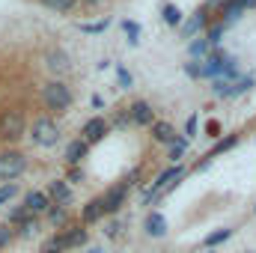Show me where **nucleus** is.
Segmentation results:
<instances>
[{
	"label": "nucleus",
	"instance_id": "423d86ee",
	"mask_svg": "<svg viewBox=\"0 0 256 253\" xmlns=\"http://www.w3.org/2000/svg\"><path fill=\"white\" fill-rule=\"evenodd\" d=\"M108 131H110V122L104 116H92V120H86L84 128H80V140L86 146H92V143H102L108 137Z\"/></svg>",
	"mask_w": 256,
	"mask_h": 253
},
{
	"label": "nucleus",
	"instance_id": "a211bd4d",
	"mask_svg": "<svg viewBox=\"0 0 256 253\" xmlns=\"http://www.w3.org/2000/svg\"><path fill=\"white\" fill-rule=\"evenodd\" d=\"M45 214H48V220H51L54 230H66L68 226V208L66 206H51Z\"/></svg>",
	"mask_w": 256,
	"mask_h": 253
},
{
	"label": "nucleus",
	"instance_id": "39448f33",
	"mask_svg": "<svg viewBox=\"0 0 256 253\" xmlns=\"http://www.w3.org/2000/svg\"><path fill=\"white\" fill-rule=\"evenodd\" d=\"M185 179V167L182 164H173V167H167L149 188H146V194H143V202H149V200H155V196H161L164 190H170L173 185H179Z\"/></svg>",
	"mask_w": 256,
	"mask_h": 253
},
{
	"label": "nucleus",
	"instance_id": "6ab92c4d",
	"mask_svg": "<svg viewBox=\"0 0 256 253\" xmlns=\"http://www.w3.org/2000/svg\"><path fill=\"white\" fill-rule=\"evenodd\" d=\"M63 250H68V248H66V232L63 230H57V232L42 244V250L39 253H63Z\"/></svg>",
	"mask_w": 256,
	"mask_h": 253
},
{
	"label": "nucleus",
	"instance_id": "72a5a7b5",
	"mask_svg": "<svg viewBox=\"0 0 256 253\" xmlns=\"http://www.w3.org/2000/svg\"><path fill=\"white\" fill-rule=\"evenodd\" d=\"M116 80H120V86H122V90H131V84H134L131 72H128V68H122V66L116 68Z\"/></svg>",
	"mask_w": 256,
	"mask_h": 253
},
{
	"label": "nucleus",
	"instance_id": "dca6fc26",
	"mask_svg": "<svg viewBox=\"0 0 256 253\" xmlns=\"http://www.w3.org/2000/svg\"><path fill=\"white\" fill-rule=\"evenodd\" d=\"M236 143H238V134H230V137H224V140H218V143H214V149H212V152L206 155V161H200V164H196V170H202V167H208V161H212V158H218V155H224V152H230V149H232Z\"/></svg>",
	"mask_w": 256,
	"mask_h": 253
},
{
	"label": "nucleus",
	"instance_id": "7c9ffc66",
	"mask_svg": "<svg viewBox=\"0 0 256 253\" xmlns=\"http://www.w3.org/2000/svg\"><path fill=\"white\" fill-rule=\"evenodd\" d=\"M12 242H15V230H12L9 224H0V250L9 248Z\"/></svg>",
	"mask_w": 256,
	"mask_h": 253
},
{
	"label": "nucleus",
	"instance_id": "e433bc0d",
	"mask_svg": "<svg viewBox=\"0 0 256 253\" xmlns=\"http://www.w3.org/2000/svg\"><path fill=\"white\" fill-rule=\"evenodd\" d=\"M185 72H188L191 78H202V68H200V63H196V60H194V63H188V66H185Z\"/></svg>",
	"mask_w": 256,
	"mask_h": 253
},
{
	"label": "nucleus",
	"instance_id": "ddd939ff",
	"mask_svg": "<svg viewBox=\"0 0 256 253\" xmlns=\"http://www.w3.org/2000/svg\"><path fill=\"white\" fill-rule=\"evenodd\" d=\"M104 218V208H102V196H92L86 206H80V224L84 226H92Z\"/></svg>",
	"mask_w": 256,
	"mask_h": 253
},
{
	"label": "nucleus",
	"instance_id": "cd10ccee",
	"mask_svg": "<svg viewBox=\"0 0 256 253\" xmlns=\"http://www.w3.org/2000/svg\"><path fill=\"white\" fill-rule=\"evenodd\" d=\"M208 51H212V45H208L206 39H194L191 45H188V54H191L194 60H196V57H206Z\"/></svg>",
	"mask_w": 256,
	"mask_h": 253
},
{
	"label": "nucleus",
	"instance_id": "a878e982",
	"mask_svg": "<svg viewBox=\"0 0 256 253\" xmlns=\"http://www.w3.org/2000/svg\"><path fill=\"white\" fill-rule=\"evenodd\" d=\"M39 232V218H27L21 226H15V236H21V238H27V236H36Z\"/></svg>",
	"mask_w": 256,
	"mask_h": 253
},
{
	"label": "nucleus",
	"instance_id": "f8f14e48",
	"mask_svg": "<svg viewBox=\"0 0 256 253\" xmlns=\"http://www.w3.org/2000/svg\"><path fill=\"white\" fill-rule=\"evenodd\" d=\"M45 66H48V72H54L57 78H60V74H66V72L72 68V63H68V54H66V51H60V48H51V51L45 54Z\"/></svg>",
	"mask_w": 256,
	"mask_h": 253
},
{
	"label": "nucleus",
	"instance_id": "6e6552de",
	"mask_svg": "<svg viewBox=\"0 0 256 253\" xmlns=\"http://www.w3.org/2000/svg\"><path fill=\"white\" fill-rule=\"evenodd\" d=\"M128 122H134V126H140V128L152 126V122H155V110H152V104L143 102V98L131 102V104H128Z\"/></svg>",
	"mask_w": 256,
	"mask_h": 253
},
{
	"label": "nucleus",
	"instance_id": "f03ea898",
	"mask_svg": "<svg viewBox=\"0 0 256 253\" xmlns=\"http://www.w3.org/2000/svg\"><path fill=\"white\" fill-rule=\"evenodd\" d=\"M27 134V120L18 108H9L0 114V140L3 143H18Z\"/></svg>",
	"mask_w": 256,
	"mask_h": 253
},
{
	"label": "nucleus",
	"instance_id": "4be33fe9",
	"mask_svg": "<svg viewBox=\"0 0 256 253\" xmlns=\"http://www.w3.org/2000/svg\"><path fill=\"white\" fill-rule=\"evenodd\" d=\"M185 152H188V137H179V134H176V140L170 143V152H167V158H170L173 164H179Z\"/></svg>",
	"mask_w": 256,
	"mask_h": 253
},
{
	"label": "nucleus",
	"instance_id": "4c0bfd02",
	"mask_svg": "<svg viewBox=\"0 0 256 253\" xmlns=\"http://www.w3.org/2000/svg\"><path fill=\"white\" fill-rule=\"evenodd\" d=\"M185 131H188V137H194V134H196V116H191V120H188Z\"/></svg>",
	"mask_w": 256,
	"mask_h": 253
},
{
	"label": "nucleus",
	"instance_id": "2eb2a0df",
	"mask_svg": "<svg viewBox=\"0 0 256 253\" xmlns=\"http://www.w3.org/2000/svg\"><path fill=\"white\" fill-rule=\"evenodd\" d=\"M149 128H152V140H155V143H167V146H170V143L176 140V134H179L176 128L170 126V122H164V120H155Z\"/></svg>",
	"mask_w": 256,
	"mask_h": 253
},
{
	"label": "nucleus",
	"instance_id": "bb28decb",
	"mask_svg": "<svg viewBox=\"0 0 256 253\" xmlns=\"http://www.w3.org/2000/svg\"><path fill=\"white\" fill-rule=\"evenodd\" d=\"M224 33H226V24H220V21H218V24H212V27H208V33H206V42H208V45H220Z\"/></svg>",
	"mask_w": 256,
	"mask_h": 253
},
{
	"label": "nucleus",
	"instance_id": "412c9836",
	"mask_svg": "<svg viewBox=\"0 0 256 253\" xmlns=\"http://www.w3.org/2000/svg\"><path fill=\"white\" fill-rule=\"evenodd\" d=\"M63 232H66V248H84L86 238H90V232L80 230V226H78V230H68V226H66Z\"/></svg>",
	"mask_w": 256,
	"mask_h": 253
},
{
	"label": "nucleus",
	"instance_id": "5701e85b",
	"mask_svg": "<svg viewBox=\"0 0 256 253\" xmlns=\"http://www.w3.org/2000/svg\"><path fill=\"white\" fill-rule=\"evenodd\" d=\"M27 218H30V212H27L24 206H15V208H12V212L6 214V220H3V224H9V226L15 230V226H21V224H24Z\"/></svg>",
	"mask_w": 256,
	"mask_h": 253
},
{
	"label": "nucleus",
	"instance_id": "2f4dec72",
	"mask_svg": "<svg viewBox=\"0 0 256 253\" xmlns=\"http://www.w3.org/2000/svg\"><path fill=\"white\" fill-rule=\"evenodd\" d=\"M122 30H126V36H128V42H131V45H137V42H140V39H137V36H140L137 21H122Z\"/></svg>",
	"mask_w": 256,
	"mask_h": 253
},
{
	"label": "nucleus",
	"instance_id": "9b49d317",
	"mask_svg": "<svg viewBox=\"0 0 256 253\" xmlns=\"http://www.w3.org/2000/svg\"><path fill=\"white\" fill-rule=\"evenodd\" d=\"M143 232H146L149 238H164V236H167V218H164L161 212H149L146 220H143Z\"/></svg>",
	"mask_w": 256,
	"mask_h": 253
},
{
	"label": "nucleus",
	"instance_id": "79ce46f5",
	"mask_svg": "<svg viewBox=\"0 0 256 253\" xmlns=\"http://www.w3.org/2000/svg\"><path fill=\"white\" fill-rule=\"evenodd\" d=\"M254 212H256V206H254Z\"/></svg>",
	"mask_w": 256,
	"mask_h": 253
},
{
	"label": "nucleus",
	"instance_id": "a19ab883",
	"mask_svg": "<svg viewBox=\"0 0 256 253\" xmlns=\"http://www.w3.org/2000/svg\"><path fill=\"white\" fill-rule=\"evenodd\" d=\"M248 253H256V250H248Z\"/></svg>",
	"mask_w": 256,
	"mask_h": 253
},
{
	"label": "nucleus",
	"instance_id": "f3484780",
	"mask_svg": "<svg viewBox=\"0 0 256 253\" xmlns=\"http://www.w3.org/2000/svg\"><path fill=\"white\" fill-rule=\"evenodd\" d=\"M206 24H208L206 12H196V15H194L188 24H182V36H185V39H194V36H196L200 30H206Z\"/></svg>",
	"mask_w": 256,
	"mask_h": 253
},
{
	"label": "nucleus",
	"instance_id": "b1692460",
	"mask_svg": "<svg viewBox=\"0 0 256 253\" xmlns=\"http://www.w3.org/2000/svg\"><path fill=\"white\" fill-rule=\"evenodd\" d=\"M45 9H51V12H72L74 6H78V0H39Z\"/></svg>",
	"mask_w": 256,
	"mask_h": 253
},
{
	"label": "nucleus",
	"instance_id": "7ed1b4c3",
	"mask_svg": "<svg viewBox=\"0 0 256 253\" xmlns=\"http://www.w3.org/2000/svg\"><path fill=\"white\" fill-rule=\"evenodd\" d=\"M27 173V155L18 149H3L0 152V182H15Z\"/></svg>",
	"mask_w": 256,
	"mask_h": 253
},
{
	"label": "nucleus",
	"instance_id": "20e7f679",
	"mask_svg": "<svg viewBox=\"0 0 256 253\" xmlns=\"http://www.w3.org/2000/svg\"><path fill=\"white\" fill-rule=\"evenodd\" d=\"M30 140H33L36 146H42V149H51V146L60 143V128H57V122H54L51 116H39V120H33V126H30Z\"/></svg>",
	"mask_w": 256,
	"mask_h": 253
},
{
	"label": "nucleus",
	"instance_id": "393cba45",
	"mask_svg": "<svg viewBox=\"0 0 256 253\" xmlns=\"http://www.w3.org/2000/svg\"><path fill=\"white\" fill-rule=\"evenodd\" d=\"M164 24L179 27V24H182V9H179V6H173V3H164Z\"/></svg>",
	"mask_w": 256,
	"mask_h": 253
},
{
	"label": "nucleus",
	"instance_id": "58836bf2",
	"mask_svg": "<svg viewBox=\"0 0 256 253\" xmlns=\"http://www.w3.org/2000/svg\"><path fill=\"white\" fill-rule=\"evenodd\" d=\"M236 3H238L244 12H248V9H256V0H236Z\"/></svg>",
	"mask_w": 256,
	"mask_h": 253
},
{
	"label": "nucleus",
	"instance_id": "c9c22d12",
	"mask_svg": "<svg viewBox=\"0 0 256 253\" xmlns=\"http://www.w3.org/2000/svg\"><path fill=\"white\" fill-rule=\"evenodd\" d=\"M68 185H80L84 182V170L80 167H68V179H66Z\"/></svg>",
	"mask_w": 256,
	"mask_h": 253
},
{
	"label": "nucleus",
	"instance_id": "4468645a",
	"mask_svg": "<svg viewBox=\"0 0 256 253\" xmlns=\"http://www.w3.org/2000/svg\"><path fill=\"white\" fill-rule=\"evenodd\" d=\"M86 152H90V146L78 137V140H72L68 146H66V164L68 167H80V161L86 158Z\"/></svg>",
	"mask_w": 256,
	"mask_h": 253
},
{
	"label": "nucleus",
	"instance_id": "ea45409f",
	"mask_svg": "<svg viewBox=\"0 0 256 253\" xmlns=\"http://www.w3.org/2000/svg\"><path fill=\"white\" fill-rule=\"evenodd\" d=\"M86 253H102V250H86Z\"/></svg>",
	"mask_w": 256,
	"mask_h": 253
},
{
	"label": "nucleus",
	"instance_id": "9d476101",
	"mask_svg": "<svg viewBox=\"0 0 256 253\" xmlns=\"http://www.w3.org/2000/svg\"><path fill=\"white\" fill-rule=\"evenodd\" d=\"M48 200H51V206H72V188H68V182L66 179H54L51 185H48Z\"/></svg>",
	"mask_w": 256,
	"mask_h": 253
},
{
	"label": "nucleus",
	"instance_id": "f257e3e1",
	"mask_svg": "<svg viewBox=\"0 0 256 253\" xmlns=\"http://www.w3.org/2000/svg\"><path fill=\"white\" fill-rule=\"evenodd\" d=\"M72 102H74V96H72L68 84L60 80V78H54V80H48V84L42 86V104H45L51 114H66V110L72 108Z\"/></svg>",
	"mask_w": 256,
	"mask_h": 253
},
{
	"label": "nucleus",
	"instance_id": "473e14b6",
	"mask_svg": "<svg viewBox=\"0 0 256 253\" xmlns=\"http://www.w3.org/2000/svg\"><path fill=\"white\" fill-rule=\"evenodd\" d=\"M104 236H108V238H114V242H116V238H120V236H122V220H110V224H108V226H104Z\"/></svg>",
	"mask_w": 256,
	"mask_h": 253
},
{
	"label": "nucleus",
	"instance_id": "c756f323",
	"mask_svg": "<svg viewBox=\"0 0 256 253\" xmlns=\"http://www.w3.org/2000/svg\"><path fill=\"white\" fill-rule=\"evenodd\" d=\"M254 84H256L254 74H248V78H238V80L232 84V96H242V92H248V90H250Z\"/></svg>",
	"mask_w": 256,
	"mask_h": 253
},
{
	"label": "nucleus",
	"instance_id": "1a4fd4ad",
	"mask_svg": "<svg viewBox=\"0 0 256 253\" xmlns=\"http://www.w3.org/2000/svg\"><path fill=\"white\" fill-rule=\"evenodd\" d=\"M27 212H30V218H42L48 208H51V200H48V194L45 190H27V196H24V202H21Z\"/></svg>",
	"mask_w": 256,
	"mask_h": 253
},
{
	"label": "nucleus",
	"instance_id": "f704fd0d",
	"mask_svg": "<svg viewBox=\"0 0 256 253\" xmlns=\"http://www.w3.org/2000/svg\"><path fill=\"white\" fill-rule=\"evenodd\" d=\"M108 24H110V21L104 18V21H96V24H80V30H84V33H104Z\"/></svg>",
	"mask_w": 256,
	"mask_h": 253
},
{
	"label": "nucleus",
	"instance_id": "aec40b11",
	"mask_svg": "<svg viewBox=\"0 0 256 253\" xmlns=\"http://www.w3.org/2000/svg\"><path fill=\"white\" fill-rule=\"evenodd\" d=\"M230 238H232V230H226V226H224V230L208 232V236L202 238V248H208V250H212V248H218V244H224V242H230Z\"/></svg>",
	"mask_w": 256,
	"mask_h": 253
},
{
	"label": "nucleus",
	"instance_id": "0eeeda50",
	"mask_svg": "<svg viewBox=\"0 0 256 253\" xmlns=\"http://www.w3.org/2000/svg\"><path fill=\"white\" fill-rule=\"evenodd\" d=\"M128 190H131V185H128V182H120V185H114V188L102 196V208H104V214H116V212L126 206Z\"/></svg>",
	"mask_w": 256,
	"mask_h": 253
},
{
	"label": "nucleus",
	"instance_id": "c85d7f7f",
	"mask_svg": "<svg viewBox=\"0 0 256 253\" xmlns=\"http://www.w3.org/2000/svg\"><path fill=\"white\" fill-rule=\"evenodd\" d=\"M15 194H18V182H3L0 185V206H6Z\"/></svg>",
	"mask_w": 256,
	"mask_h": 253
}]
</instances>
